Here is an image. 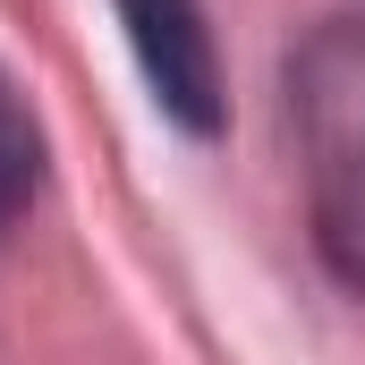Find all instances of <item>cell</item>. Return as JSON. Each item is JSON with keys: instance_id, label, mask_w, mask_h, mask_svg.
I'll return each mask as SVG.
<instances>
[{"instance_id": "obj_1", "label": "cell", "mask_w": 365, "mask_h": 365, "mask_svg": "<svg viewBox=\"0 0 365 365\" xmlns=\"http://www.w3.org/2000/svg\"><path fill=\"white\" fill-rule=\"evenodd\" d=\"M289 110H297L314 204H323L331 238L365 230V26L357 17L323 26L289 60Z\"/></svg>"}, {"instance_id": "obj_2", "label": "cell", "mask_w": 365, "mask_h": 365, "mask_svg": "<svg viewBox=\"0 0 365 365\" xmlns=\"http://www.w3.org/2000/svg\"><path fill=\"white\" fill-rule=\"evenodd\" d=\"M128 26V51L145 68V86L162 102V119H179L187 136H221L230 93H221V51L195 0H110Z\"/></svg>"}, {"instance_id": "obj_3", "label": "cell", "mask_w": 365, "mask_h": 365, "mask_svg": "<svg viewBox=\"0 0 365 365\" xmlns=\"http://www.w3.org/2000/svg\"><path fill=\"white\" fill-rule=\"evenodd\" d=\"M34 179H43V128H34L26 93L0 77V230L34 204Z\"/></svg>"}]
</instances>
